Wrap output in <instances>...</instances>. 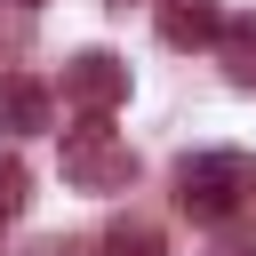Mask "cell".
I'll list each match as a JSON object with an SVG mask.
<instances>
[{
    "instance_id": "8",
    "label": "cell",
    "mask_w": 256,
    "mask_h": 256,
    "mask_svg": "<svg viewBox=\"0 0 256 256\" xmlns=\"http://www.w3.org/2000/svg\"><path fill=\"white\" fill-rule=\"evenodd\" d=\"M24 200H32V176H24V160H16V152H0V224H8Z\"/></svg>"
},
{
    "instance_id": "1",
    "label": "cell",
    "mask_w": 256,
    "mask_h": 256,
    "mask_svg": "<svg viewBox=\"0 0 256 256\" xmlns=\"http://www.w3.org/2000/svg\"><path fill=\"white\" fill-rule=\"evenodd\" d=\"M176 208L200 224H224L240 208H256V160L248 152H192L176 168Z\"/></svg>"
},
{
    "instance_id": "7",
    "label": "cell",
    "mask_w": 256,
    "mask_h": 256,
    "mask_svg": "<svg viewBox=\"0 0 256 256\" xmlns=\"http://www.w3.org/2000/svg\"><path fill=\"white\" fill-rule=\"evenodd\" d=\"M104 256H168V240L144 216H120V224H104Z\"/></svg>"
},
{
    "instance_id": "4",
    "label": "cell",
    "mask_w": 256,
    "mask_h": 256,
    "mask_svg": "<svg viewBox=\"0 0 256 256\" xmlns=\"http://www.w3.org/2000/svg\"><path fill=\"white\" fill-rule=\"evenodd\" d=\"M152 24H160V40H168V48H216L232 16H224L216 0H160V8H152Z\"/></svg>"
},
{
    "instance_id": "3",
    "label": "cell",
    "mask_w": 256,
    "mask_h": 256,
    "mask_svg": "<svg viewBox=\"0 0 256 256\" xmlns=\"http://www.w3.org/2000/svg\"><path fill=\"white\" fill-rule=\"evenodd\" d=\"M64 104H72L80 120H112V112L128 104V64H120L112 48H80V56L64 64Z\"/></svg>"
},
{
    "instance_id": "11",
    "label": "cell",
    "mask_w": 256,
    "mask_h": 256,
    "mask_svg": "<svg viewBox=\"0 0 256 256\" xmlns=\"http://www.w3.org/2000/svg\"><path fill=\"white\" fill-rule=\"evenodd\" d=\"M120 8H128V0H120Z\"/></svg>"
},
{
    "instance_id": "9",
    "label": "cell",
    "mask_w": 256,
    "mask_h": 256,
    "mask_svg": "<svg viewBox=\"0 0 256 256\" xmlns=\"http://www.w3.org/2000/svg\"><path fill=\"white\" fill-rule=\"evenodd\" d=\"M208 256H256V232H216Z\"/></svg>"
},
{
    "instance_id": "2",
    "label": "cell",
    "mask_w": 256,
    "mask_h": 256,
    "mask_svg": "<svg viewBox=\"0 0 256 256\" xmlns=\"http://www.w3.org/2000/svg\"><path fill=\"white\" fill-rule=\"evenodd\" d=\"M128 176H136V152H128L104 120L64 128V184H72V192H128Z\"/></svg>"
},
{
    "instance_id": "5",
    "label": "cell",
    "mask_w": 256,
    "mask_h": 256,
    "mask_svg": "<svg viewBox=\"0 0 256 256\" xmlns=\"http://www.w3.org/2000/svg\"><path fill=\"white\" fill-rule=\"evenodd\" d=\"M0 128H8V136L48 128V88H40V80H24V72H8V80H0Z\"/></svg>"
},
{
    "instance_id": "6",
    "label": "cell",
    "mask_w": 256,
    "mask_h": 256,
    "mask_svg": "<svg viewBox=\"0 0 256 256\" xmlns=\"http://www.w3.org/2000/svg\"><path fill=\"white\" fill-rule=\"evenodd\" d=\"M216 56H224V80L232 88H256V16H232L224 40H216Z\"/></svg>"
},
{
    "instance_id": "10",
    "label": "cell",
    "mask_w": 256,
    "mask_h": 256,
    "mask_svg": "<svg viewBox=\"0 0 256 256\" xmlns=\"http://www.w3.org/2000/svg\"><path fill=\"white\" fill-rule=\"evenodd\" d=\"M16 8H40V0H16Z\"/></svg>"
}]
</instances>
